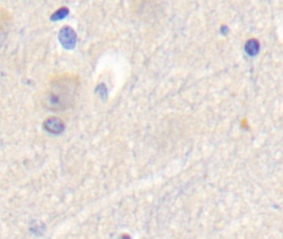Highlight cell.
<instances>
[{
	"mask_svg": "<svg viewBox=\"0 0 283 239\" xmlns=\"http://www.w3.org/2000/svg\"><path fill=\"white\" fill-rule=\"evenodd\" d=\"M78 81L72 75L65 74L57 77L50 84L44 95V108L52 111L68 109L74 102Z\"/></svg>",
	"mask_w": 283,
	"mask_h": 239,
	"instance_id": "1",
	"label": "cell"
},
{
	"mask_svg": "<svg viewBox=\"0 0 283 239\" xmlns=\"http://www.w3.org/2000/svg\"><path fill=\"white\" fill-rule=\"evenodd\" d=\"M59 41L64 48L73 49L77 43V34L70 26H64L59 32Z\"/></svg>",
	"mask_w": 283,
	"mask_h": 239,
	"instance_id": "2",
	"label": "cell"
},
{
	"mask_svg": "<svg viewBox=\"0 0 283 239\" xmlns=\"http://www.w3.org/2000/svg\"><path fill=\"white\" fill-rule=\"evenodd\" d=\"M44 129L53 135H58L64 132L65 125L64 121L56 116H51L46 119L44 123Z\"/></svg>",
	"mask_w": 283,
	"mask_h": 239,
	"instance_id": "3",
	"label": "cell"
},
{
	"mask_svg": "<svg viewBox=\"0 0 283 239\" xmlns=\"http://www.w3.org/2000/svg\"><path fill=\"white\" fill-rule=\"evenodd\" d=\"M69 10L66 8H59L58 11H56L55 13H53L52 17H51V20L52 21H58V20H63L65 17L68 14Z\"/></svg>",
	"mask_w": 283,
	"mask_h": 239,
	"instance_id": "4",
	"label": "cell"
}]
</instances>
